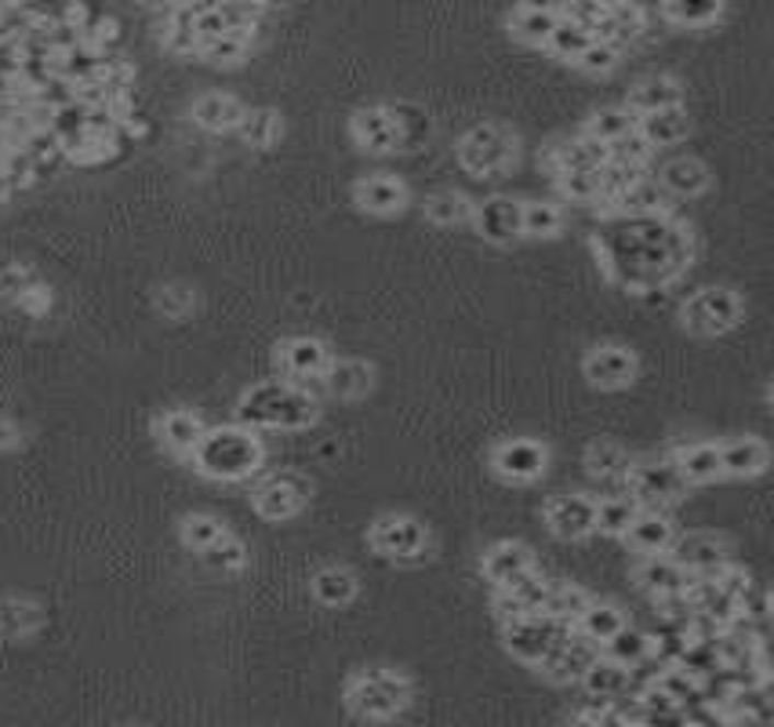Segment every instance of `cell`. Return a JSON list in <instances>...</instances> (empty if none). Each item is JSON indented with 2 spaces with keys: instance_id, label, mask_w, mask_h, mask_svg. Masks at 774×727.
<instances>
[{
  "instance_id": "obj_3",
  "label": "cell",
  "mask_w": 774,
  "mask_h": 727,
  "mask_svg": "<svg viewBox=\"0 0 774 727\" xmlns=\"http://www.w3.org/2000/svg\"><path fill=\"white\" fill-rule=\"evenodd\" d=\"M190 466L207 480L218 484H240L255 480L265 466V444L259 430L248 425H207L204 436L190 452Z\"/></svg>"
},
{
  "instance_id": "obj_12",
  "label": "cell",
  "mask_w": 774,
  "mask_h": 727,
  "mask_svg": "<svg viewBox=\"0 0 774 727\" xmlns=\"http://www.w3.org/2000/svg\"><path fill=\"white\" fill-rule=\"evenodd\" d=\"M328 361H331V350L317 334H292V339H281L273 345L276 378H287V383H298V386L320 383Z\"/></svg>"
},
{
  "instance_id": "obj_60",
  "label": "cell",
  "mask_w": 774,
  "mask_h": 727,
  "mask_svg": "<svg viewBox=\"0 0 774 727\" xmlns=\"http://www.w3.org/2000/svg\"><path fill=\"white\" fill-rule=\"evenodd\" d=\"M516 8H535V11H557L564 8V0H516Z\"/></svg>"
},
{
  "instance_id": "obj_45",
  "label": "cell",
  "mask_w": 774,
  "mask_h": 727,
  "mask_svg": "<svg viewBox=\"0 0 774 727\" xmlns=\"http://www.w3.org/2000/svg\"><path fill=\"white\" fill-rule=\"evenodd\" d=\"M425 218L436 226H469L473 218V201L458 190H441L425 197Z\"/></svg>"
},
{
  "instance_id": "obj_25",
  "label": "cell",
  "mask_w": 774,
  "mask_h": 727,
  "mask_svg": "<svg viewBox=\"0 0 774 727\" xmlns=\"http://www.w3.org/2000/svg\"><path fill=\"white\" fill-rule=\"evenodd\" d=\"M673 463L684 477L687 488H706V484L724 480V469H720V447L716 441H691V444H680L673 452Z\"/></svg>"
},
{
  "instance_id": "obj_33",
  "label": "cell",
  "mask_w": 774,
  "mask_h": 727,
  "mask_svg": "<svg viewBox=\"0 0 774 727\" xmlns=\"http://www.w3.org/2000/svg\"><path fill=\"white\" fill-rule=\"evenodd\" d=\"M665 106H684V91H680L676 80L665 73L640 77L626 95V110L637 113V117L655 113V110H665Z\"/></svg>"
},
{
  "instance_id": "obj_16",
  "label": "cell",
  "mask_w": 774,
  "mask_h": 727,
  "mask_svg": "<svg viewBox=\"0 0 774 727\" xmlns=\"http://www.w3.org/2000/svg\"><path fill=\"white\" fill-rule=\"evenodd\" d=\"M669 553H673L695 579H713V575L731 560V546H727V538L716 535V531H687V535H676Z\"/></svg>"
},
{
  "instance_id": "obj_24",
  "label": "cell",
  "mask_w": 774,
  "mask_h": 727,
  "mask_svg": "<svg viewBox=\"0 0 774 727\" xmlns=\"http://www.w3.org/2000/svg\"><path fill=\"white\" fill-rule=\"evenodd\" d=\"M600 655L596 644H589L585 637H579V633L571 629V637L560 644L557 651L549 655L546 662L538 666V673L549 680V684H560V688H568V684H579V677L585 673V666L593 662Z\"/></svg>"
},
{
  "instance_id": "obj_10",
  "label": "cell",
  "mask_w": 774,
  "mask_h": 727,
  "mask_svg": "<svg viewBox=\"0 0 774 727\" xmlns=\"http://www.w3.org/2000/svg\"><path fill=\"white\" fill-rule=\"evenodd\" d=\"M309 480L298 477V473L284 469V473H259V480L251 484V506L262 521L270 524H284L292 516L303 513V506L309 502Z\"/></svg>"
},
{
  "instance_id": "obj_35",
  "label": "cell",
  "mask_w": 774,
  "mask_h": 727,
  "mask_svg": "<svg viewBox=\"0 0 774 727\" xmlns=\"http://www.w3.org/2000/svg\"><path fill=\"white\" fill-rule=\"evenodd\" d=\"M44 626V607L30 597H0V637L4 640H26Z\"/></svg>"
},
{
  "instance_id": "obj_26",
  "label": "cell",
  "mask_w": 774,
  "mask_h": 727,
  "mask_svg": "<svg viewBox=\"0 0 774 727\" xmlns=\"http://www.w3.org/2000/svg\"><path fill=\"white\" fill-rule=\"evenodd\" d=\"M607 160V146H600L596 138H589L585 132L579 138H568V143H557L542 154V164L553 179L564 175V171H582V168H600Z\"/></svg>"
},
{
  "instance_id": "obj_9",
  "label": "cell",
  "mask_w": 774,
  "mask_h": 727,
  "mask_svg": "<svg viewBox=\"0 0 774 727\" xmlns=\"http://www.w3.org/2000/svg\"><path fill=\"white\" fill-rule=\"evenodd\" d=\"M367 546H372L383 560L397 564H419L430 557V531L411 513H383L375 516V524L367 527Z\"/></svg>"
},
{
  "instance_id": "obj_22",
  "label": "cell",
  "mask_w": 774,
  "mask_h": 727,
  "mask_svg": "<svg viewBox=\"0 0 774 727\" xmlns=\"http://www.w3.org/2000/svg\"><path fill=\"white\" fill-rule=\"evenodd\" d=\"M676 535L680 531H676L673 516H669L665 510H647V506H640L622 538H626V546L637 553V557H651V553L673 549Z\"/></svg>"
},
{
  "instance_id": "obj_49",
  "label": "cell",
  "mask_w": 774,
  "mask_h": 727,
  "mask_svg": "<svg viewBox=\"0 0 774 727\" xmlns=\"http://www.w3.org/2000/svg\"><path fill=\"white\" fill-rule=\"evenodd\" d=\"M604 164H607V160H604ZM604 164H600V168H582V171H564V175H557V186L564 193V201H571V204H600Z\"/></svg>"
},
{
  "instance_id": "obj_37",
  "label": "cell",
  "mask_w": 774,
  "mask_h": 727,
  "mask_svg": "<svg viewBox=\"0 0 774 727\" xmlns=\"http://www.w3.org/2000/svg\"><path fill=\"white\" fill-rule=\"evenodd\" d=\"M622 626H626V615H622V607L607 604V600H596V597L589 600V604L571 622V629L579 633V637H585L589 644H596V648L611 637V633H618Z\"/></svg>"
},
{
  "instance_id": "obj_17",
  "label": "cell",
  "mask_w": 774,
  "mask_h": 727,
  "mask_svg": "<svg viewBox=\"0 0 774 727\" xmlns=\"http://www.w3.org/2000/svg\"><path fill=\"white\" fill-rule=\"evenodd\" d=\"M350 135H353V143L372 157H386V154H397V149H403L397 117H392L389 106L356 110L353 121H350Z\"/></svg>"
},
{
  "instance_id": "obj_18",
  "label": "cell",
  "mask_w": 774,
  "mask_h": 727,
  "mask_svg": "<svg viewBox=\"0 0 774 727\" xmlns=\"http://www.w3.org/2000/svg\"><path fill=\"white\" fill-rule=\"evenodd\" d=\"M469 226L477 229L480 240L488 245H513L520 240V201L513 197H488V201H473V218Z\"/></svg>"
},
{
  "instance_id": "obj_27",
  "label": "cell",
  "mask_w": 774,
  "mask_h": 727,
  "mask_svg": "<svg viewBox=\"0 0 774 727\" xmlns=\"http://www.w3.org/2000/svg\"><path fill=\"white\" fill-rule=\"evenodd\" d=\"M658 186H662L669 197H680V201H691V197H702L709 190V168L702 164L698 157H673L658 168Z\"/></svg>"
},
{
  "instance_id": "obj_51",
  "label": "cell",
  "mask_w": 774,
  "mask_h": 727,
  "mask_svg": "<svg viewBox=\"0 0 774 727\" xmlns=\"http://www.w3.org/2000/svg\"><path fill=\"white\" fill-rule=\"evenodd\" d=\"M223 531H226V524L218 521V516H212V513H186L179 521V542L186 549L201 553V549L212 546V542L223 535Z\"/></svg>"
},
{
  "instance_id": "obj_4",
  "label": "cell",
  "mask_w": 774,
  "mask_h": 727,
  "mask_svg": "<svg viewBox=\"0 0 774 727\" xmlns=\"http://www.w3.org/2000/svg\"><path fill=\"white\" fill-rule=\"evenodd\" d=\"M342 702L356 720H392L414 702V684L392 666H367L345 677Z\"/></svg>"
},
{
  "instance_id": "obj_6",
  "label": "cell",
  "mask_w": 774,
  "mask_h": 727,
  "mask_svg": "<svg viewBox=\"0 0 774 727\" xmlns=\"http://www.w3.org/2000/svg\"><path fill=\"white\" fill-rule=\"evenodd\" d=\"M568 637H571V622L542 615V611L502 622V648L531 669H538Z\"/></svg>"
},
{
  "instance_id": "obj_36",
  "label": "cell",
  "mask_w": 774,
  "mask_h": 727,
  "mask_svg": "<svg viewBox=\"0 0 774 727\" xmlns=\"http://www.w3.org/2000/svg\"><path fill=\"white\" fill-rule=\"evenodd\" d=\"M564 207L557 201H520V237L527 240H557L564 234Z\"/></svg>"
},
{
  "instance_id": "obj_44",
  "label": "cell",
  "mask_w": 774,
  "mask_h": 727,
  "mask_svg": "<svg viewBox=\"0 0 774 727\" xmlns=\"http://www.w3.org/2000/svg\"><path fill=\"white\" fill-rule=\"evenodd\" d=\"M251 44H255V37H248V33H223V37L204 41L201 48H196V59L207 63V66L229 69V66H240L248 59Z\"/></svg>"
},
{
  "instance_id": "obj_52",
  "label": "cell",
  "mask_w": 774,
  "mask_h": 727,
  "mask_svg": "<svg viewBox=\"0 0 774 727\" xmlns=\"http://www.w3.org/2000/svg\"><path fill=\"white\" fill-rule=\"evenodd\" d=\"M589 41H593V33L582 30V26H574V22H568V19H560V26L553 30V37L546 44V52L557 55L560 63H574L585 52Z\"/></svg>"
},
{
  "instance_id": "obj_21",
  "label": "cell",
  "mask_w": 774,
  "mask_h": 727,
  "mask_svg": "<svg viewBox=\"0 0 774 727\" xmlns=\"http://www.w3.org/2000/svg\"><path fill=\"white\" fill-rule=\"evenodd\" d=\"M720 469L724 477L731 480H756L764 477L771 466V447L764 436H731V441H720Z\"/></svg>"
},
{
  "instance_id": "obj_48",
  "label": "cell",
  "mask_w": 774,
  "mask_h": 727,
  "mask_svg": "<svg viewBox=\"0 0 774 727\" xmlns=\"http://www.w3.org/2000/svg\"><path fill=\"white\" fill-rule=\"evenodd\" d=\"M237 132H240V138H244L248 146L273 149L276 143H281L284 124H281V113H276V110H248Z\"/></svg>"
},
{
  "instance_id": "obj_1",
  "label": "cell",
  "mask_w": 774,
  "mask_h": 727,
  "mask_svg": "<svg viewBox=\"0 0 774 727\" xmlns=\"http://www.w3.org/2000/svg\"><path fill=\"white\" fill-rule=\"evenodd\" d=\"M593 251L611 284L629 295L665 292L695 262V234L673 212L662 215H604Z\"/></svg>"
},
{
  "instance_id": "obj_14",
  "label": "cell",
  "mask_w": 774,
  "mask_h": 727,
  "mask_svg": "<svg viewBox=\"0 0 774 727\" xmlns=\"http://www.w3.org/2000/svg\"><path fill=\"white\" fill-rule=\"evenodd\" d=\"M542 521H546L549 535H557L564 542H579L596 535V499L585 491H564L553 495L542 506Z\"/></svg>"
},
{
  "instance_id": "obj_7",
  "label": "cell",
  "mask_w": 774,
  "mask_h": 727,
  "mask_svg": "<svg viewBox=\"0 0 774 727\" xmlns=\"http://www.w3.org/2000/svg\"><path fill=\"white\" fill-rule=\"evenodd\" d=\"M745 317V303L735 287L727 284H709L698 287L695 295L680 306V325L698 339H716V334H727L742 325Z\"/></svg>"
},
{
  "instance_id": "obj_20",
  "label": "cell",
  "mask_w": 774,
  "mask_h": 727,
  "mask_svg": "<svg viewBox=\"0 0 774 727\" xmlns=\"http://www.w3.org/2000/svg\"><path fill=\"white\" fill-rule=\"evenodd\" d=\"M353 204L367 215L389 218V215H400L403 207L411 204V190L403 186L397 175H389V171H378V175H367V179L356 182Z\"/></svg>"
},
{
  "instance_id": "obj_59",
  "label": "cell",
  "mask_w": 774,
  "mask_h": 727,
  "mask_svg": "<svg viewBox=\"0 0 774 727\" xmlns=\"http://www.w3.org/2000/svg\"><path fill=\"white\" fill-rule=\"evenodd\" d=\"M22 441V433H19V425L8 419L4 411H0V452H8V447H15Z\"/></svg>"
},
{
  "instance_id": "obj_15",
  "label": "cell",
  "mask_w": 774,
  "mask_h": 727,
  "mask_svg": "<svg viewBox=\"0 0 774 727\" xmlns=\"http://www.w3.org/2000/svg\"><path fill=\"white\" fill-rule=\"evenodd\" d=\"M535 568H538L535 549H531L527 542H516V538H502L480 553V575H483V582L494 586V590H505V586H513L516 579H524V575Z\"/></svg>"
},
{
  "instance_id": "obj_11",
  "label": "cell",
  "mask_w": 774,
  "mask_h": 727,
  "mask_svg": "<svg viewBox=\"0 0 774 727\" xmlns=\"http://www.w3.org/2000/svg\"><path fill=\"white\" fill-rule=\"evenodd\" d=\"M582 375L593 389H604V394H618V389H629L640 375V361L629 345L622 342H596L589 345L582 356Z\"/></svg>"
},
{
  "instance_id": "obj_42",
  "label": "cell",
  "mask_w": 774,
  "mask_h": 727,
  "mask_svg": "<svg viewBox=\"0 0 774 727\" xmlns=\"http://www.w3.org/2000/svg\"><path fill=\"white\" fill-rule=\"evenodd\" d=\"M582 132L589 138H596L600 146H615L618 138H626L629 132H637V113H629L626 106H604V110H596L593 117L585 121Z\"/></svg>"
},
{
  "instance_id": "obj_54",
  "label": "cell",
  "mask_w": 774,
  "mask_h": 727,
  "mask_svg": "<svg viewBox=\"0 0 774 727\" xmlns=\"http://www.w3.org/2000/svg\"><path fill=\"white\" fill-rule=\"evenodd\" d=\"M676 666L687 669L691 677L702 680L706 673H713V669H720V655H716V644L713 640H691L687 637V644L676 655Z\"/></svg>"
},
{
  "instance_id": "obj_50",
  "label": "cell",
  "mask_w": 774,
  "mask_h": 727,
  "mask_svg": "<svg viewBox=\"0 0 774 727\" xmlns=\"http://www.w3.org/2000/svg\"><path fill=\"white\" fill-rule=\"evenodd\" d=\"M593 600V593L582 590V586H574V582H557L553 579L549 586V597H546V604H542V615H553V618H564V622H574V615Z\"/></svg>"
},
{
  "instance_id": "obj_38",
  "label": "cell",
  "mask_w": 774,
  "mask_h": 727,
  "mask_svg": "<svg viewBox=\"0 0 774 727\" xmlns=\"http://www.w3.org/2000/svg\"><path fill=\"white\" fill-rule=\"evenodd\" d=\"M727 0H665L662 22L680 30H709L724 19Z\"/></svg>"
},
{
  "instance_id": "obj_8",
  "label": "cell",
  "mask_w": 774,
  "mask_h": 727,
  "mask_svg": "<svg viewBox=\"0 0 774 727\" xmlns=\"http://www.w3.org/2000/svg\"><path fill=\"white\" fill-rule=\"evenodd\" d=\"M516 135L502 124H477L458 138L455 157L458 164L480 179H494L516 164Z\"/></svg>"
},
{
  "instance_id": "obj_19",
  "label": "cell",
  "mask_w": 774,
  "mask_h": 727,
  "mask_svg": "<svg viewBox=\"0 0 774 727\" xmlns=\"http://www.w3.org/2000/svg\"><path fill=\"white\" fill-rule=\"evenodd\" d=\"M323 394L331 400H361L375 389V364L361 356H331L320 375Z\"/></svg>"
},
{
  "instance_id": "obj_28",
  "label": "cell",
  "mask_w": 774,
  "mask_h": 727,
  "mask_svg": "<svg viewBox=\"0 0 774 727\" xmlns=\"http://www.w3.org/2000/svg\"><path fill=\"white\" fill-rule=\"evenodd\" d=\"M633 579H637V586L647 597H658V593L687 590L691 571L673 557V553H651V557H640Z\"/></svg>"
},
{
  "instance_id": "obj_34",
  "label": "cell",
  "mask_w": 774,
  "mask_h": 727,
  "mask_svg": "<svg viewBox=\"0 0 774 727\" xmlns=\"http://www.w3.org/2000/svg\"><path fill=\"white\" fill-rule=\"evenodd\" d=\"M309 593H314V600L323 607H345L361 593V579H356L350 568H342V564H328V568H320L314 579H309Z\"/></svg>"
},
{
  "instance_id": "obj_41",
  "label": "cell",
  "mask_w": 774,
  "mask_h": 727,
  "mask_svg": "<svg viewBox=\"0 0 774 727\" xmlns=\"http://www.w3.org/2000/svg\"><path fill=\"white\" fill-rule=\"evenodd\" d=\"M600 655L629 669V666H637V662L647 659V655H651V633H644V629L629 626L626 622L618 633H611V637L600 644Z\"/></svg>"
},
{
  "instance_id": "obj_23",
  "label": "cell",
  "mask_w": 774,
  "mask_h": 727,
  "mask_svg": "<svg viewBox=\"0 0 774 727\" xmlns=\"http://www.w3.org/2000/svg\"><path fill=\"white\" fill-rule=\"evenodd\" d=\"M204 430H207V422L196 411H190V408H171V411L157 414V419H153L157 444L164 447V452L179 455V458H190V452L196 447V441L204 436Z\"/></svg>"
},
{
  "instance_id": "obj_47",
  "label": "cell",
  "mask_w": 774,
  "mask_h": 727,
  "mask_svg": "<svg viewBox=\"0 0 774 727\" xmlns=\"http://www.w3.org/2000/svg\"><path fill=\"white\" fill-rule=\"evenodd\" d=\"M655 688H662L669 698L676 702L680 709H691V706H702V688H698V677H691L687 669H680L676 662L662 666L655 673Z\"/></svg>"
},
{
  "instance_id": "obj_43",
  "label": "cell",
  "mask_w": 774,
  "mask_h": 727,
  "mask_svg": "<svg viewBox=\"0 0 774 727\" xmlns=\"http://www.w3.org/2000/svg\"><path fill=\"white\" fill-rule=\"evenodd\" d=\"M637 499L626 491L618 495H604V499H596V531L600 535H611V538H622L626 535V527L633 524V516H637Z\"/></svg>"
},
{
  "instance_id": "obj_29",
  "label": "cell",
  "mask_w": 774,
  "mask_h": 727,
  "mask_svg": "<svg viewBox=\"0 0 774 727\" xmlns=\"http://www.w3.org/2000/svg\"><path fill=\"white\" fill-rule=\"evenodd\" d=\"M669 201L673 197L658 186V179H651L644 171V175L633 179L629 186L604 207V215H662V212H673V204Z\"/></svg>"
},
{
  "instance_id": "obj_57",
  "label": "cell",
  "mask_w": 774,
  "mask_h": 727,
  "mask_svg": "<svg viewBox=\"0 0 774 727\" xmlns=\"http://www.w3.org/2000/svg\"><path fill=\"white\" fill-rule=\"evenodd\" d=\"M37 284V276H33L26 265H0V303H11L15 306L22 295H26V287Z\"/></svg>"
},
{
  "instance_id": "obj_30",
  "label": "cell",
  "mask_w": 774,
  "mask_h": 727,
  "mask_svg": "<svg viewBox=\"0 0 774 727\" xmlns=\"http://www.w3.org/2000/svg\"><path fill=\"white\" fill-rule=\"evenodd\" d=\"M193 124H201L204 132L212 135H226V132H237L240 121H244L248 106L240 102L237 95H226V91H207L193 102Z\"/></svg>"
},
{
  "instance_id": "obj_39",
  "label": "cell",
  "mask_w": 774,
  "mask_h": 727,
  "mask_svg": "<svg viewBox=\"0 0 774 727\" xmlns=\"http://www.w3.org/2000/svg\"><path fill=\"white\" fill-rule=\"evenodd\" d=\"M629 452L622 444H615V441H604V436H600V441H593L585 447V455H582V466H585V473L593 480H618L622 484V477H626V466H629Z\"/></svg>"
},
{
  "instance_id": "obj_46",
  "label": "cell",
  "mask_w": 774,
  "mask_h": 727,
  "mask_svg": "<svg viewBox=\"0 0 774 727\" xmlns=\"http://www.w3.org/2000/svg\"><path fill=\"white\" fill-rule=\"evenodd\" d=\"M201 560L207 564V568H215L223 575H237L248 568V546H244V538H237L234 531L226 527L212 546L201 549Z\"/></svg>"
},
{
  "instance_id": "obj_5",
  "label": "cell",
  "mask_w": 774,
  "mask_h": 727,
  "mask_svg": "<svg viewBox=\"0 0 774 727\" xmlns=\"http://www.w3.org/2000/svg\"><path fill=\"white\" fill-rule=\"evenodd\" d=\"M622 491L633 495L637 506H647V510H669V506L684 502V495L691 488L680 477L673 455H644L629 458L626 477H622Z\"/></svg>"
},
{
  "instance_id": "obj_32",
  "label": "cell",
  "mask_w": 774,
  "mask_h": 727,
  "mask_svg": "<svg viewBox=\"0 0 774 727\" xmlns=\"http://www.w3.org/2000/svg\"><path fill=\"white\" fill-rule=\"evenodd\" d=\"M637 135L651 149L680 146L691 135V117L684 106H665V110L644 113V117H637Z\"/></svg>"
},
{
  "instance_id": "obj_58",
  "label": "cell",
  "mask_w": 774,
  "mask_h": 727,
  "mask_svg": "<svg viewBox=\"0 0 774 727\" xmlns=\"http://www.w3.org/2000/svg\"><path fill=\"white\" fill-rule=\"evenodd\" d=\"M22 314H30V317H44L52 309V292H48V284H33V287H26V295L19 298L15 303Z\"/></svg>"
},
{
  "instance_id": "obj_40",
  "label": "cell",
  "mask_w": 774,
  "mask_h": 727,
  "mask_svg": "<svg viewBox=\"0 0 774 727\" xmlns=\"http://www.w3.org/2000/svg\"><path fill=\"white\" fill-rule=\"evenodd\" d=\"M560 26V15L557 11H535V8H516L510 15V33L527 44V48H546L553 30Z\"/></svg>"
},
{
  "instance_id": "obj_56",
  "label": "cell",
  "mask_w": 774,
  "mask_h": 727,
  "mask_svg": "<svg viewBox=\"0 0 774 727\" xmlns=\"http://www.w3.org/2000/svg\"><path fill=\"white\" fill-rule=\"evenodd\" d=\"M651 604H655V615L662 622H669V626H687V618L695 615V604H691L687 590L658 593V597H651Z\"/></svg>"
},
{
  "instance_id": "obj_31",
  "label": "cell",
  "mask_w": 774,
  "mask_h": 727,
  "mask_svg": "<svg viewBox=\"0 0 774 727\" xmlns=\"http://www.w3.org/2000/svg\"><path fill=\"white\" fill-rule=\"evenodd\" d=\"M579 688L585 691V698H604V702H618L633 695V677L626 666L596 655L593 662L585 666V673L579 677Z\"/></svg>"
},
{
  "instance_id": "obj_2",
  "label": "cell",
  "mask_w": 774,
  "mask_h": 727,
  "mask_svg": "<svg viewBox=\"0 0 774 727\" xmlns=\"http://www.w3.org/2000/svg\"><path fill=\"white\" fill-rule=\"evenodd\" d=\"M320 400L309 386L287 383V378H265V383L248 386L237 400V422L248 430H281L298 433L317 425Z\"/></svg>"
},
{
  "instance_id": "obj_55",
  "label": "cell",
  "mask_w": 774,
  "mask_h": 727,
  "mask_svg": "<svg viewBox=\"0 0 774 727\" xmlns=\"http://www.w3.org/2000/svg\"><path fill=\"white\" fill-rule=\"evenodd\" d=\"M622 63V52L615 48V44H607V41H589L585 44V52L579 55V59H574V66L582 69V73H593V77H604V73H611V69H615Z\"/></svg>"
},
{
  "instance_id": "obj_53",
  "label": "cell",
  "mask_w": 774,
  "mask_h": 727,
  "mask_svg": "<svg viewBox=\"0 0 774 727\" xmlns=\"http://www.w3.org/2000/svg\"><path fill=\"white\" fill-rule=\"evenodd\" d=\"M193 306H196V295H193V287H186V284H160L153 292V309L168 320L190 317Z\"/></svg>"
},
{
  "instance_id": "obj_13",
  "label": "cell",
  "mask_w": 774,
  "mask_h": 727,
  "mask_svg": "<svg viewBox=\"0 0 774 727\" xmlns=\"http://www.w3.org/2000/svg\"><path fill=\"white\" fill-rule=\"evenodd\" d=\"M488 466L505 484H535L549 469V447L535 436H510L491 447Z\"/></svg>"
}]
</instances>
